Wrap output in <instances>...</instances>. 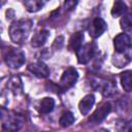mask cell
Instances as JSON below:
<instances>
[{"mask_svg": "<svg viewBox=\"0 0 132 132\" xmlns=\"http://www.w3.org/2000/svg\"><path fill=\"white\" fill-rule=\"evenodd\" d=\"M120 26L124 32L132 31V14H126L122 16L120 21Z\"/></svg>", "mask_w": 132, "mask_h": 132, "instance_id": "ac0fdd59", "label": "cell"}, {"mask_svg": "<svg viewBox=\"0 0 132 132\" xmlns=\"http://www.w3.org/2000/svg\"><path fill=\"white\" fill-rule=\"evenodd\" d=\"M125 132H132V121L128 122L125 125Z\"/></svg>", "mask_w": 132, "mask_h": 132, "instance_id": "7402d4cb", "label": "cell"}, {"mask_svg": "<svg viewBox=\"0 0 132 132\" xmlns=\"http://www.w3.org/2000/svg\"><path fill=\"white\" fill-rule=\"evenodd\" d=\"M76 3H77L76 1H67V2H65V7L69 8V9H72L76 5Z\"/></svg>", "mask_w": 132, "mask_h": 132, "instance_id": "44dd1931", "label": "cell"}, {"mask_svg": "<svg viewBox=\"0 0 132 132\" xmlns=\"http://www.w3.org/2000/svg\"><path fill=\"white\" fill-rule=\"evenodd\" d=\"M28 70L39 78H45L50 75V69L43 62H35L29 64Z\"/></svg>", "mask_w": 132, "mask_h": 132, "instance_id": "9c48e42d", "label": "cell"}, {"mask_svg": "<svg viewBox=\"0 0 132 132\" xmlns=\"http://www.w3.org/2000/svg\"><path fill=\"white\" fill-rule=\"evenodd\" d=\"M126 11H127V5L123 1H116L112 5L110 12L113 18H118V16H122Z\"/></svg>", "mask_w": 132, "mask_h": 132, "instance_id": "9a60e30c", "label": "cell"}, {"mask_svg": "<svg viewBox=\"0 0 132 132\" xmlns=\"http://www.w3.org/2000/svg\"><path fill=\"white\" fill-rule=\"evenodd\" d=\"M73 122H74V116L70 111H65L61 116L60 121H59V123L62 127H69L73 124Z\"/></svg>", "mask_w": 132, "mask_h": 132, "instance_id": "d6986e66", "label": "cell"}, {"mask_svg": "<svg viewBox=\"0 0 132 132\" xmlns=\"http://www.w3.org/2000/svg\"><path fill=\"white\" fill-rule=\"evenodd\" d=\"M32 25H33V22L31 20L22 19V20L14 21L10 25L9 31H8L10 39L14 43H23L27 39L31 31Z\"/></svg>", "mask_w": 132, "mask_h": 132, "instance_id": "6da1fadb", "label": "cell"}, {"mask_svg": "<svg viewBox=\"0 0 132 132\" xmlns=\"http://www.w3.org/2000/svg\"><path fill=\"white\" fill-rule=\"evenodd\" d=\"M121 84L126 92L132 91V71H124L121 74Z\"/></svg>", "mask_w": 132, "mask_h": 132, "instance_id": "5bb4252c", "label": "cell"}, {"mask_svg": "<svg viewBox=\"0 0 132 132\" xmlns=\"http://www.w3.org/2000/svg\"><path fill=\"white\" fill-rule=\"evenodd\" d=\"M48 36H50V33L46 30H41V31L37 32L31 39V45L34 47H40L41 45H43L45 43Z\"/></svg>", "mask_w": 132, "mask_h": 132, "instance_id": "7c38bea8", "label": "cell"}, {"mask_svg": "<svg viewBox=\"0 0 132 132\" xmlns=\"http://www.w3.org/2000/svg\"><path fill=\"white\" fill-rule=\"evenodd\" d=\"M96 51V45L94 43H86L80 46L76 52V58L79 64H87L94 57Z\"/></svg>", "mask_w": 132, "mask_h": 132, "instance_id": "5b68a950", "label": "cell"}, {"mask_svg": "<svg viewBox=\"0 0 132 132\" xmlns=\"http://www.w3.org/2000/svg\"><path fill=\"white\" fill-rule=\"evenodd\" d=\"M113 46L117 53H125L132 46V40L126 33H120L113 38Z\"/></svg>", "mask_w": 132, "mask_h": 132, "instance_id": "8992f818", "label": "cell"}, {"mask_svg": "<svg viewBox=\"0 0 132 132\" xmlns=\"http://www.w3.org/2000/svg\"><path fill=\"white\" fill-rule=\"evenodd\" d=\"M106 30V23L101 18H95L88 28V32L91 37L98 38Z\"/></svg>", "mask_w": 132, "mask_h": 132, "instance_id": "ba28073f", "label": "cell"}, {"mask_svg": "<svg viewBox=\"0 0 132 132\" xmlns=\"http://www.w3.org/2000/svg\"><path fill=\"white\" fill-rule=\"evenodd\" d=\"M8 86H9L10 90H12V92L14 94H19V93L22 92L23 87H22V81H21L19 76H12L10 78L9 82H8Z\"/></svg>", "mask_w": 132, "mask_h": 132, "instance_id": "ffe728a7", "label": "cell"}, {"mask_svg": "<svg viewBox=\"0 0 132 132\" xmlns=\"http://www.w3.org/2000/svg\"><path fill=\"white\" fill-rule=\"evenodd\" d=\"M55 107V100L51 97H44L43 99H41V101L39 102V112L46 114L50 113Z\"/></svg>", "mask_w": 132, "mask_h": 132, "instance_id": "4fadbf2b", "label": "cell"}, {"mask_svg": "<svg viewBox=\"0 0 132 132\" xmlns=\"http://www.w3.org/2000/svg\"><path fill=\"white\" fill-rule=\"evenodd\" d=\"M77 78H78L77 70L73 67H69L63 72V74L60 78L59 88L62 91H67L68 89H70L71 87H73L75 85Z\"/></svg>", "mask_w": 132, "mask_h": 132, "instance_id": "277c9868", "label": "cell"}, {"mask_svg": "<svg viewBox=\"0 0 132 132\" xmlns=\"http://www.w3.org/2000/svg\"><path fill=\"white\" fill-rule=\"evenodd\" d=\"M95 103V97L93 94H89L87 96H85L78 103V109L80 111V113H82L84 116L88 114L91 110V108L93 107Z\"/></svg>", "mask_w": 132, "mask_h": 132, "instance_id": "30bf717a", "label": "cell"}, {"mask_svg": "<svg viewBox=\"0 0 132 132\" xmlns=\"http://www.w3.org/2000/svg\"><path fill=\"white\" fill-rule=\"evenodd\" d=\"M96 132H109V131L106 130V129H100V130H98V131H96Z\"/></svg>", "mask_w": 132, "mask_h": 132, "instance_id": "603a6c76", "label": "cell"}, {"mask_svg": "<svg viewBox=\"0 0 132 132\" xmlns=\"http://www.w3.org/2000/svg\"><path fill=\"white\" fill-rule=\"evenodd\" d=\"M4 61L8 67L12 69H18L24 65L26 61V56L22 50L10 48L4 57Z\"/></svg>", "mask_w": 132, "mask_h": 132, "instance_id": "3957f363", "label": "cell"}, {"mask_svg": "<svg viewBox=\"0 0 132 132\" xmlns=\"http://www.w3.org/2000/svg\"><path fill=\"white\" fill-rule=\"evenodd\" d=\"M110 110H111V104L109 102H105V103L101 104L93 112V114L90 117L89 121L91 123H94V124H99L107 117V114L110 112Z\"/></svg>", "mask_w": 132, "mask_h": 132, "instance_id": "52a82bcc", "label": "cell"}, {"mask_svg": "<svg viewBox=\"0 0 132 132\" xmlns=\"http://www.w3.org/2000/svg\"><path fill=\"white\" fill-rule=\"evenodd\" d=\"M82 40H84V33L76 32V33L72 34L69 39V44H68L69 50L76 53L82 45Z\"/></svg>", "mask_w": 132, "mask_h": 132, "instance_id": "8fae6325", "label": "cell"}, {"mask_svg": "<svg viewBox=\"0 0 132 132\" xmlns=\"http://www.w3.org/2000/svg\"><path fill=\"white\" fill-rule=\"evenodd\" d=\"M131 9H132V8H131Z\"/></svg>", "mask_w": 132, "mask_h": 132, "instance_id": "cb8c5ba5", "label": "cell"}, {"mask_svg": "<svg viewBox=\"0 0 132 132\" xmlns=\"http://www.w3.org/2000/svg\"><path fill=\"white\" fill-rule=\"evenodd\" d=\"M44 4H45V2L40 1V0H29V1L24 2V5L26 6V8L29 12H36V11L40 10Z\"/></svg>", "mask_w": 132, "mask_h": 132, "instance_id": "2e32d148", "label": "cell"}, {"mask_svg": "<svg viewBox=\"0 0 132 132\" xmlns=\"http://www.w3.org/2000/svg\"><path fill=\"white\" fill-rule=\"evenodd\" d=\"M99 89H100L101 93L103 94V96L109 97V96H111V95L114 93L117 87H116L111 81H103V82L100 84Z\"/></svg>", "mask_w": 132, "mask_h": 132, "instance_id": "e0dca14e", "label": "cell"}, {"mask_svg": "<svg viewBox=\"0 0 132 132\" xmlns=\"http://www.w3.org/2000/svg\"><path fill=\"white\" fill-rule=\"evenodd\" d=\"M2 128L8 132H15L20 130L24 124V118L21 114L14 112H8L4 114L2 112Z\"/></svg>", "mask_w": 132, "mask_h": 132, "instance_id": "7a4b0ae2", "label": "cell"}]
</instances>
